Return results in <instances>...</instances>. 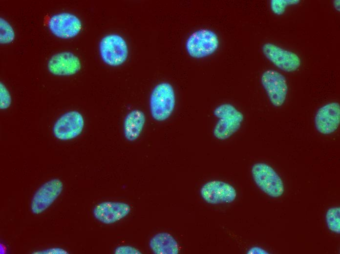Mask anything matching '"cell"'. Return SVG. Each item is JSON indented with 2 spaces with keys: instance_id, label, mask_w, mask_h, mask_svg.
Listing matches in <instances>:
<instances>
[{
  "instance_id": "cell-10",
  "label": "cell",
  "mask_w": 340,
  "mask_h": 254,
  "mask_svg": "<svg viewBox=\"0 0 340 254\" xmlns=\"http://www.w3.org/2000/svg\"><path fill=\"white\" fill-rule=\"evenodd\" d=\"M265 56L280 69L287 72L296 71L301 64L300 59L295 53L272 43L262 45Z\"/></svg>"
},
{
  "instance_id": "cell-17",
  "label": "cell",
  "mask_w": 340,
  "mask_h": 254,
  "mask_svg": "<svg viewBox=\"0 0 340 254\" xmlns=\"http://www.w3.org/2000/svg\"><path fill=\"white\" fill-rule=\"evenodd\" d=\"M326 222L329 229L336 233H340V208L329 209L326 213Z\"/></svg>"
},
{
  "instance_id": "cell-4",
  "label": "cell",
  "mask_w": 340,
  "mask_h": 254,
  "mask_svg": "<svg viewBox=\"0 0 340 254\" xmlns=\"http://www.w3.org/2000/svg\"><path fill=\"white\" fill-rule=\"evenodd\" d=\"M219 46L218 36L213 31L207 29L197 30L188 38L186 48L192 58L200 59L213 54Z\"/></svg>"
},
{
  "instance_id": "cell-1",
  "label": "cell",
  "mask_w": 340,
  "mask_h": 254,
  "mask_svg": "<svg viewBox=\"0 0 340 254\" xmlns=\"http://www.w3.org/2000/svg\"><path fill=\"white\" fill-rule=\"evenodd\" d=\"M175 96L172 86L168 83L157 85L152 90L149 99L152 117L156 121L168 119L173 111Z\"/></svg>"
},
{
  "instance_id": "cell-15",
  "label": "cell",
  "mask_w": 340,
  "mask_h": 254,
  "mask_svg": "<svg viewBox=\"0 0 340 254\" xmlns=\"http://www.w3.org/2000/svg\"><path fill=\"white\" fill-rule=\"evenodd\" d=\"M146 122L144 113L139 109H134L128 113L124 122V133L130 142L136 140L141 135Z\"/></svg>"
},
{
  "instance_id": "cell-12",
  "label": "cell",
  "mask_w": 340,
  "mask_h": 254,
  "mask_svg": "<svg viewBox=\"0 0 340 254\" xmlns=\"http://www.w3.org/2000/svg\"><path fill=\"white\" fill-rule=\"evenodd\" d=\"M131 206L127 203L119 201H104L96 205L93 210L94 217L105 224H111L129 214Z\"/></svg>"
},
{
  "instance_id": "cell-18",
  "label": "cell",
  "mask_w": 340,
  "mask_h": 254,
  "mask_svg": "<svg viewBox=\"0 0 340 254\" xmlns=\"http://www.w3.org/2000/svg\"><path fill=\"white\" fill-rule=\"evenodd\" d=\"M15 32L10 23L3 18H0V43L8 44L14 40Z\"/></svg>"
},
{
  "instance_id": "cell-24",
  "label": "cell",
  "mask_w": 340,
  "mask_h": 254,
  "mask_svg": "<svg viewBox=\"0 0 340 254\" xmlns=\"http://www.w3.org/2000/svg\"><path fill=\"white\" fill-rule=\"evenodd\" d=\"M340 0H335L334 1V7L339 11H340Z\"/></svg>"
},
{
  "instance_id": "cell-2",
  "label": "cell",
  "mask_w": 340,
  "mask_h": 254,
  "mask_svg": "<svg viewBox=\"0 0 340 254\" xmlns=\"http://www.w3.org/2000/svg\"><path fill=\"white\" fill-rule=\"evenodd\" d=\"M219 119L213 131L214 137L219 140L230 138L240 127L244 119L243 114L230 104H223L213 111Z\"/></svg>"
},
{
  "instance_id": "cell-9",
  "label": "cell",
  "mask_w": 340,
  "mask_h": 254,
  "mask_svg": "<svg viewBox=\"0 0 340 254\" xmlns=\"http://www.w3.org/2000/svg\"><path fill=\"white\" fill-rule=\"evenodd\" d=\"M200 194L206 203L212 205L230 203L237 196L236 190L233 186L219 180H212L204 184L201 188Z\"/></svg>"
},
{
  "instance_id": "cell-23",
  "label": "cell",
  "mask_w": 340,
  "mask_h": 254,
  "mask_svg": "<svg viewBox=\"0 0 340 254\" xmlns=\"http://www.w3.org/2000/svg\"><path fill=\"white\" fill-rule=\"evenodd\" d=\"M65 252H66L62 249L51 248V249L45 250L44 251V253H45V254H65V253H66Z\"/></svg>"
},
{
  "instance_id": "cell-7",
  "label": "cell",
  "mask_w": 340,
  "mask_h": 254,
  "mask_svg": "<svg viewBox=\"0 0 340 254\" xmlns=\"http://www.w3.org/2000/svg\"><path fill=\"white\" fill-rule=\"evenodd\" d=\"M261 84L271 104L280 107L284 103L288 91V85L285 77L277 71L267 70L261 77Z\"/></svg>"
},
{
  "instance_id": "cell-16",
  "label": "cell",
  "mask_w": 340,
  "mask_h": 254,
  "mask_svg": "<svg viewBox=\"0 0 340 254\" xmlns=\"http://www.w3.org/2000/svg\"><path fill=\"white\" fill-rule=\"evenodd\" d=\"M149 244L154 254H177L179 252L177 241L168 233L161 232L156 234L150 239Z\"/></svg>"
},
{
  "instance_id": "cell-22",
  "label": "cell",
  "mask_w": 340,
  "mask_h": 254,
  "mask_svg": "<svg viewBox=\"0 0 340 254\" xmlns=\"http://www.w3.org/2000/svg\"><path fill=\"white\" fill-rule=\"evenodd\" d=\"M248 254H268L267 252L264 249L258 247H254L250 248L247 252Z\"/></svg>"
},
{
  "instance_id": "cell-19",
  "label": "cell",
  "mask_w": 340,
  "mask_h": 254,
  "mask_svg": "<svg viewBox=\"0 0 340 254\" xmlns=\"http://www.w3.org/2000/svg\"><path fill=\"white\" fill-rule=\"evenodd\" d=\"M300 2L299 0H272L271 1V8L276 15H282L286 8L290 5L297 4Z\"/></svg>"
},
{
  "instance_id": "cell-11",
  "label": "cell",
  "mask_w": 340,
  "mask_h": 254,
  "mask_svg": "<svg viewBox=\"0 0 340 254\" xmlns=\"http://www.w3.org/2000/svg\"><path fill=\"white\" fill-rule=\"evenodd\" d=\"M48 25L53 35L64 39L78 35L82 27L81 20L75 15L68 13L53 15L50 18Z\"/></svg>"
},
{
  "instance_id": "cell-13",
  "label": "cell",
  "mask_w": 340,
  "mask_h": 254,
  "mask_svg": "<svg viewBox=\"0 0 340 254\" xmlns=\"http://www.w3.org/2000/svg\"><path fill=\"white\" fill-rule=\"evenodd\" d=\"M340 124V106L338 103L327 104L318 110L315 117V125L321 134L328 135L334 132Z\"/></svg>"
},
{
  "instance_id": "cell-21",
  "label": "cell",
  "mask_w": 340,
  "mask_h": 254,
  "mask_svg": "<svg viewBox=\"0 0 340 254\" xmlns=\"http://www.w3.org/2000/svg\"><path fill=\"white\" fill-rule=\"evenodd\" d=\"M115 254H141V252L135 247L130 246H121L117 247Z\"/></svg>"
},
{
  "instance_id": "cell-3",
  "label": "cell",
  "mask_w": 340,
  "mask_h": 254,
  "mask_svg": "<svg viewBox=\"0 0 340 254\" xmlns=\"http://www.w3.org/2000/svg\"><path fill=\"white\" fill-rule=\"evenodd\" d=\"M251 173L257 186L270 197L278 198L283 194V182L269 165L261 162L255 163L252 167Z\"/></svg>"
},
{
  "instance_id": "cell-6",
  "label": "cell",
  "mask_w": 340,
  "mask_h": 254,
  "mask_svg": "<svg viewBox=\"0 0 340 254\" xmlns=\"http://www.w3.org/2000/svg\"><path fill=\"white\" fill-rule=\"evenodd\" d=\"M85 127V120L81 113L71 110L62 115L53 127L54 136L62 141H67L79 136Z\"/></svg>"
},
{
  "instance_id": "cell-5",
  "label": "cell",
  "mask_w": 340,
  "mask_h": 254,
  "mask_svg": "<svg viewBox=\"0 0 340 254\" xmlns=\"http://www.w3.org/2000/svg\"><path fill=\"white\" fill-rule=\"evenodd\" d=\"M99 51L103 61L107 64L117 66L123 64L128 55L125 40L120 35L109 34L102 39Z\"/></svg>"
},
{
  "instance_id": "cell-8",
  "label": "cell",
  "mask_w": 340,
  "mask_h": 254,
  "mask_svg": "<svg viewBox=\"0 0 340 254\" xmlns=\"http://www.w3.org/2000/svg\"><path fill=\"white\" fill-rule=\"evenodd\" d=\"M63 188V182L58 178L51 179L42 185L32 199V212L39 214L45 211L61 194Z\"/></svg>"
},
{
  "instance_id": "cell-20",
  "label": "cell",
  "mask_w": 340,
  "mask_h": 254,
  "mask_svg": "<svg viewBox=\"0 0 340 254\" xmlns=\"http://www.w3.org/2000/svg\"><path fill=\"white\" fill-rule=\"evenodd\" d=\"M12 99L10 93L1 82L0 83V108L2 110L6 109L11 104Z\"/></svg>"
},
{
  "instance_id": "cell-14",
  "label": "cell",
  "mask_w": 340,
  "mask_h": 254,
  "mask_svg": "<svg viewBox=\"0 0 340 254\" xmlns=\"http://www.w3.org/2000/svg\"><path fill=\"white\" fill-rule=\"evenodd\" d=\"M49 71L59 76H71L81 68L79 58L70 52H62L53 55L47 64Z\"/></svg>"
}]
</instances>
